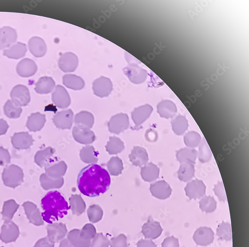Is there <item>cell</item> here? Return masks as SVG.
Masks as SVG:
<instances>
[{
    "label": "cell",
    "instance_id": "obj_1",
    "mask_svg": "<svg viewBox=\"0 0 249 247\" xmlns=\"http://www.w3.org/2000/svg\"><path fill=\"white\" fill-rule=\"evenodd\" d=\"M77 184L81 194L93 197L105 194L108 190L111 178L106 169L97 164L92 163L80 172Z\"/></svg>",
    "mask_w": 249,
    "mask_h": 247
},
{
    "label": "cell",
    "instance_id": "obj_2",
    "mask_svg": "<svg viewBox=\"0 0 249 247\" xmlns=\"http://www.w3.org/2000/svg\"><path fill=\"white\" fill-rule=\"evenodd\" d=\"M41 207L44 212L41 213L43 220L49 224L58 221L68 213L70 210L68 203L58 191L49 192L41 199Z\"/></svg>",
    "mask_w": 249,
    "mask_h": 247
},
{
    "label": "cell",
    "instance_id": "obj_3",
    "mask_svg": "<svg viewBox=\"0 0 249 247\" xmlns=\"http://www.w3.org/2000/svg\"><path fill=\"white\" fill-rule=\"evenodd\" d=\"M24 174L20 167L12 164L3 171L2 179L6 187L15 189L24 182Z\"/></svg>",
    "mask_w": 249,
    "mask_h": 247
},
{
    "label": "cell",
    "instance_id": "obj_4",
    "mask_svg": "<svg viewBox=\"0 0 249 247\" xmlns=\"http://www.w3.org/2000/svg\"><path fill=\"white\" fill-rule=\"evenodd\" d=\"M10 97L14 104L20 107L27 106L31 100L29 89L22 85H17L12 89Z\"/></svg>",
    "mask_w": 249,
    "mask_h": 247
},
{
    "label": "cell",
    "instance_id": "obj_5",
    "mask_svg": "<svg viewBox=\"0 0 249 247\" xmlns=\"http://www.w3.org/2000/svg\"><path fill=\"white\" fill-rule=\"evenodd\" d=\"M108 126L109 131L111 133L119 134L128 128L129 126L128 116L124 113L113 116L108 123Z\"/></svg>",
    "mask_w": 249,
    "mask_h": 247
},
{
    "label": "cell",
    "instance_id": "obj_6",
    "mask_svg": "<svg viewBox=\"0 0 249 247\" xmlns=\"http://www.w3.org/2000/svg\"><path fill=\"white\" fill-rule=\"evenodd\" d=\"M92 89L96 96L103 98L109 95L112 90L113 85L109 78L101 76L93 82Z\"/></svg>",
    "mask_w": 249,
    "mask_h": 247
},
{
    "label": "cell",
    "instance_id": "obj_7",
    "mask_svg": "<svg viewBox=\"0 0 249 247\" xmlns=\"http://www.w3.org/2000/svg\"><path fill=\"white\" fill-rule=\"evenodd\" d=\"M72 135L76 141L84 145L92 143L96 139L95 134L90 128L83 126H74Z\"/></svg>",
    "mask_w": 249,
    "mask_h": 247
},
{
    "label": "cell",
    "instance_id": "obj_8",
    "mask_svg": "<svg viewBox=\"0 0 249 247\" xmlns=\"http://www.w3.org/2000/svg\"><path fill=\"white\" fill-rule=\"evenodd\" d=\"M52 100L58 108L65 109L71 104V99L67 89L61 86H57L52 94Z\"/></svg>",
    "mask_w": 249,
    "mask_h": 247
},
{
    "label": "cell",
    "instance_id": "obj_9",
    "mask_svg": "<svg viewBox=\"0 0 249 247\" xmlns=\"http://www.w3.org/2000/svg\"><path fill=\"white\" fill-rule=\"evenodd\" d=\"M59 68L64 72L74 71L78 65V58L72 53H66L61 55L58 60Z\"/></svg>",
    "mask_w": 249,
    "mask_h": 247
},
{
    "label": "cell",
    "instance_id": "obj_10",
    "mask_svg": "<svg viewBox=\"0 0 249 247\" xmlns=\"http://www.w3.org/2000/svg\"><path fill=\"white\" fill-rule=\"evenodd\" d=\"M19 235L18 226L11 221L5 222L1 229L0 239L5 243L16 241Z\"/></svg>",
    "mask_w": 249,
    "mask_h": 247
},
{
    "label": "cell",
    "instance_id": "obj_11",
    "mask_svg": "<svg viewBox=\"0 0 249 247\" xmlns=\"http://www.w3.org/2000/svg\"><path fill=\"white\" fill-rule=\"evenodd\" d=\"M162 231L160 223L150 217L142 226V233L145 238L154 240L160 237Z\"/></svg>",
    "mask_w": 249,
    "mask_h": 247
},
{
    "label": "cell",
    "instance_id": "obj_12",
    "mask_svg": "<svg viewBox=\"0 0 249 247\" xmlns=\"http://www.w3.org/2000/svg\"><path fill=\"white\" fill-rule=\"evenodd\" d=\"M47 229L48 237L54 243L63 240L68 233L66 225L62 223L50 224Z\"/></svg>",
    "mask_w": 249,
    "mask_h": 247
},
{
    "label": "cell",
    "instance_id": "obj_13",
    "mask_svg": "<svg viewBox=\"0 0 249 247\" xmlns=\"http://www.w3.org/2000/svg\"><path fill=\"white\" fill-rule=\"evenodd\" d=\"M73 121V113L71 109L59 112L53 118L56 127L61 129H71Z\"/></svg>",
    "mask_w": 249,
    "mask_h": 247
},
{
    "label": "cell",
    "instance_id": "obj_14",
    "mask_svg": "<svg viewBox=\"0 0 249 247\" xmlns=\"http://www.w3.org/2000/svg\"><path fill=\"white\" fill-rule=\"evenodd\" d=\"M150 190L153 196L161 200L170 197L172 192L170 185L164 180L158 181L151 184Z\"/></svg>",
    "mask_w": 249,
    "mask_h": 247
},
{
    "label": "cell",
    "instance_id": "obj_15",
    "mask_svg": "<svg viewBox=\"0 0 249 247\" xmlns=\"http://www.w3.org/2000/svg\"><path fill=\"white\" fill-rule=\"evenodd\" d=\"M184 190L186 196L190 199H198L205 195L206 186L202 180L196 179L187 184Z\"/></svg>",
    "mask_w": 249,
    "mask_h": 247
},
{
    "label": "cell",
    "instance_id": "obj_16",
    "mask_svg": "<svg viewBox=\"0 0 249 247\" xmlns=\"http://www.w3.org/2000/svg\"><path fill=\"white\" fill-rule=\"evenodd\" d=\"M214 238L213 230L209 228L201 227L197 229L194 233L193 239L199 246H206L212 244Z\"/></svg>",
    "mask_w": 249,
    "mask_h": 247
},
{
    "label": "cell",
    "instance_id": "obj_17",
    "mask_svg": "<svg viewBox=\"0 0 249 247\" xmlns=\"http://www.w3.org/2000/svg\"><path fill=\"white\" fill-rule=\"evenodd\" d=\"M11 142L13 147L18 150H25L32 146L34 139L28 132L15 133L12 137Z\"/></svg>",
    "mask_w": 249,
    "mask_h": 247
},
{
    "label": "cell",
    "instance_id": "obj_18",
    "mask_svg": "<svg viewBox=\"0 0 249 247\" xmlns=\"http://www.w3.org/2000/svg\"><path fill=\"white\" fill-rule=\"evenodd\" d=\"M26 214L30 222L36 226L44 225V220L37 206L33 202L27 201L23 204Z\"/></svg>",
    "mask_w": 249,
    "mask_h": 247
},
{
    "label": "cell",
    "instance_id": "obj_19",
    "mask_svg": "<svg viewBox=\"0 0 249 247\" xmlns=\"http://www.w3.org/2000/svg\"><path fill=\"white\" fill-rule=\"evenodd\" d=\"M37 67L35 62L30 58H25L20 61L16 68L17 72L22 77H30L36 74Z\"/></svg>",
    "mask_w": 249,
    "mask_h": 247
},
{
    "label": "cell",
    "instance_id": "obj_20",
    "mask_svg": "<svg viewBox=\"0 0 249 247\" xmlns=\"http://www.w3.org/2000/svg\"><path fill=\"white\" fill-rule=\"evenodd\" d=\"M17 39L16 31L10 27L0 28V50L9 48Z\"/></svg>",
    "mask_w": 249,
    "mask_h": 247
},
{
    "label": "cell",
    "instance_id": "obj_21",
    "mask_svg": "<svg viewBox=\"0 0 249 247\" xmlns=\"http://www.w3.org/2000/svg\"><path fill=\"white\" fill-rule=\"evenodd\" d=\"M29 48L31 53L36 57L44 56L47 52L44 40L38 36L33 37L29 40Z\"/></svg>",
    "mask_w": 249,
    "mask_h": 247
},
{
    "label": "cell",
    "instance_id": "obj_22",
    "mask_svg": "<svg viewBox=\"0 0 249 247\" xmlns=\"http://www.w3.org/2000/svg\"><path fill=\"white\" fill-rule=\"evenodd\" d=\"M129 159L133 165L142 167L146 164L149 160L147 151L141 147H134L129 155Z\"/></svg>",
    "mask_w": 249,
    "mask_h": 247
},
{
    "label": "cell",
    "instance_id": "obj_23",
    "mask_svg": "<svg viewBox=\"0 0 249 247\" xmlns=\"http://www.w3.org/2000/svg\"><path fill=\"white\" fill-rule=\"evenodd\" d=\"M152 111L153 108L149 105L141 106L134 110L131 115L136 127L140 126L149 118Z\"/></svg>",
    "mask_w": 249,
    "mask_h": 247
},
{
    "label": "cell",
    "instance_id": "obj_24",
    "mask_svg": "<svg viewBox=\"0 0 249 247\" xmlns=\"http://www.w3.org/2000/svg\"><path fill=\"white\" fill-rule=\"evenodd\" d=\"M46 122V116L39 112L32 114L29 117L26 126L31 132L40 131L44 127Z\"/></svg>",
    "mask_w": 249,
    "mask_h": 247
},
{
    "label": "cell",
    "instance_id": "obj_25",
    "mask_svg": "<svg viewBox=\"0 0 249 247\" xmlns=\"http://www.w3.org/2000/svg\"><path fill=\"white\" fill-rule=\"evenodd\" d=\"M55 87V82L51 77L44 76L39 79L35 85V90L39 94L51 93Z\"/></svg>",
    "mask_w": 249,
    "mask_h": 247
},
{
    "label": "cell",
    "instance_id": "obj_26",
    "mask_svg": "<svg viewBox=\"0 0 249 247\" xmlns=\"http://www.w3.org/2000/svg\"><path fill=\"white\" fill-rule=\"evenodd\" d=\"M55 150L48 147L44 150L38 151L35 157V161L38 166L43 168L51 165L50 162Z\"/></svg>",
    "mask_w": 249,
    "mask_h": 247
},
{
    "label": "cell",
    "instance_id": "obj_27",
    "mask_svg": "<svg viewBox=\"0 0 249 247\" xmlns=\"http://www.w3.org/2000/svg\"><path fill=\"white\" fill-rule=\"evenodd\" d=\"M68 167L66 162L61 161L50 165L45 168L46 174L53 179H57L63 176L66 173Z\"/></svg>",
    "mask_w": 249,
    "mask_h": 247
},
{
    "label": "cell",
    "instance_id": "obj_28",
    "mask_svg": "<svg viewBox=\"0 0 249 247\" xmlns=\"http://www.w3.org/2000/svg\"><path fill=\"white\" fill-rule=\"evenodd\" d=\"M63 84L68 88L80 90L84 88L85 82L81 77L74 74H67L62 77Z\"/></svg>",
    "mask_w": 249,
    "mask_h": 247
},
{
    "label": "cell",
    "instance_id": "obj_29",
    "mask_svg": "<svg viewBox=\"0 0 249 247\" xmlns=\"http://www.w3.org/2000/svg\"><path fill=\"white\" fill-rule=\"evenodd\" d=\"M159 168L152 162L145 164L141 169V176L145 181H155L159 178Z\"/></svg>",
    "mask_w": 249,
    "mask_h": 247
},
{
    "label": "cell",
    "instance_id": "obj_30",
    "mask_svg": "<svg viewBox=\"0 0 249 247\" xmlns=\"http://www.w3.org/2000/svg\"><path fill=\"white\" fill-rule=\"evenodd\" d=\"M41 187L44 190L48 191L51 189H59L63 186L64 178L54 179L49 177L46 174L41 175L39 177Z\"/></svg>",
    "mask_w": 249,
    "mask_h": 247
},
{
    "label": "cell",
    "instance_id": "obj_31",
    "mask_svg": "<svg viewBox=\"0 0 249 247\" xmlns=\"http://www.w3.org/2000/svg\"><path fill=\"white\" fill-rule=\"evenodd\" d=\"M27 52V46L25 44L17 43L10 48L3 52V55L14 59H18L24 57Z\"/></svg>",
    "mask_w": 249,
    "mask_h": 247
},
{
    "label": "cell",
    "instance_id": "obj_32",
    "mask_svg": "<svg viewBox=\"0 0 249 247\" xmlns=\"http://www.w3.org/2000/svg\"><path fill=\"white\" fill-rule=\"evenodd\" d=\"M195 164L191 162H184L180 164L178 174L179 180L187 182L195 176Z\"/></svg>",
    "mask_w": 249,
    "mask_h": 247
},
{
    "label": "cell",
    "instance_id": "obj_33",
    "mask_svg": "<svg viewBox=\"0 0 249 247\" xmlns=\"http://www.w3.org/2000/svg\"><path fill=\"white\" fill-rule=\"evenodd\" d=\"M197 152L193 148H183L177 152V159L180 163L191 162L195 163L197 157Z\"/></svg>",
    "mask_w": 249,
    "mask_h": 247
},
{
    "label": "cell",
    "instance_id": "obj_34",
    "mask_svg": "<svg viewBox=\"0 0 249 247\" xmlns=\"http://www.w3.org/2000/svg\"><path fill=\"white\" fill-rule=\"evenodd\" d=\"M70 202L73 215L79 216L85 212L86 204L80 195H72L70 198Z\"/></svg>",
    "mask_w": 249,
    "mask_h": 247
},
{
    "label": "cell",
    "instance_id": "obj_35",
    "mask_svg": "<svg viewBox=\"0 0 249 247\" xmlns=\"http://www.w3.org/2000/svg\"><path fill=\"white\" fill-rule=\"evenodd\" d=\"M80 230L73 229L68 235V239L74 247H90L91 243L90 240H85L80 236Z\"/></svg>",
    "mask_w": 249,
    "mask_h": 247
},
{
    "label": "cell",
    "instance_id": "obj_36",
    "mask_svg": "<svg viewBox=\"0 0 249 247\" xmlns=\"http://www.w3.org/2000/svg\"><path fill=\"white\" fill-rule=\"evenodd\" d=\"M74 123L76 125L85 126L91 129L94 123L93 115L88 111H81L77 114L74 118Z\"/></svg>",
    "mask_w": 249,
    "mask_h": 247
},
{
    "label": "cell",
    "instance_id": "obj_37",
    "mask_svg": "<svg viewBox=\"0 0 249 247\" xmlns=\"http://www.w3.org/2000/svg\"><path fill=\"white\" fill-rule=\"evenodd\" d=\"M19 208V205L14 199H10L4 203L2 214L5 222L11 221Z\"/></svg>",
    "mask_w": 249,
    "mask_h": 247
},
{
    "label": "cell",
    "instance_id": "obj_38",
    "mask_svg": "<svg viewBox=\"0 0 249 247\" xmlns=\"http://www.w3.org/2000/svg\"><path fill=\"white\" fill-rule=\"evenodd\" d=\"M124 73L129 79L130 81L135 84L141 83L143 81L144 74L142 70L133 66L127 67L123 69Z\"/></svg>",
    "mask_w": 249,
    "mask_h": 247
},
{
    "label": "cell",
    "instance_id": "obj_39",
    "mask_svg": "<svg viewBox=\"0 0 249 247\" xmlns=\"http://www.w3.org/2000/svg\"><path fill=\"white\" fill-rule=\"evenodd\" d=\"M171 124L173 131L178 136L183 135L189 127L188 120L182 116H177L172 121Z\"/></svg>",
    "mask_w": 249,
    "mask_h": 247
},
{
    "label": "cell",
    "instance_id": "obj_40",
    "mask_svg": "<svg viewBox=\"0 0 249 247\" xmlns=\"http://www.w3.org/2000/svg\"><path fill=\"white\" fill-rule=\"evenodd\" d=\"M80 159L87 163H95L98 161L97 154L93 147L88 146L82 149L80 152Z\"/></svg>",
    "mask_w": 249,
    "mask_h": 247
},
{
    "label": "cell",
    "instance_id": "obj_41",
    "mask_svg": "<svg viewBox=\"0 0 249 247\" xmlns=\"http://www.w3.org/2000/svg\"><path fill=\"white\" fill-rule=\"evenodd\" d=\"M109 155H116L124 150V143L119 138L115 137H110L109 141L106 146Z\"/></svg>",
    "mask_w": 249,
    "mask_h": 247
},
{
    "label": "cell",
    "instance_id": "obj_42",
    "mask_svg": "<svg viewBox=\"0 0 249 247\" xmlns=\"http://www.w3.org/2000/svg\"><path fill=\"white\" fill-rule=\"evenodd\" d=\"M216 235L222 241L232 240V229L230 223L223 222L220 224L217 229Z\"/></svg>",
    "mask_w": 249,
    "mask_h": 247
},
{
    "label": "cell",
    "instance_id": "obj_43",
    "mask_svg": "<svg viewBox=\"0 0 249 247\" xmlns=\"http://www.w3.org/2000/svg\"><path fill=\"white\" fill-rule=\"evenodd\" d=\"M199 207L203 212L212 213L216 209L217 202L213 197L205 196L199 201Z\"/></svg>",
    "mask_w": 249,
    "mask_h": 247
},
{
    "label": "cell",
    "instance_id": "obj_44",
    "mask_svg": "<svg viewBox=\"0 0 249 247\" xmlns=\"http://www.w3.org/2000/svg\"><path fill=\"white\" fill-rule=\"evenodd\" d=\"M107 168L111 175L113 176L120 175L124 170L122 160L118 157L111 158L107 163Z\"/></svg>",
    "mask_w": 249,
    "mask_h": 247
},
{
    "label": "cell",
    "instance_id": "obj_45",
    "mask_svg": "<svg viewBox=\"0 0 249 247\" xmlns=\"http://www.w3.org/2000/svg\"><path fill=\"white\" fill-rule=\"evenodd\" d=\"M21 107L16 105L11 100H8L4 107L5 115L11 119H17L20 117L22 112Z\"/></svg>",
    "mask_w": 249,
    "mask_h": 247
},
{
    "label": "cell",
    "instance_id": "obj_46",
    "mask_svg": "<svg viewBox=\"0 0 249 247\" xmlns=\"http://www.w3.org/2000/svg\"><path fill=\"white\" fill-rule=\"evenodd\" d=\"M176 112L175 106L170 102L162 103L158 107V112L160 117L166 119L173 118Z\"/></svg>",
    "mask_w": 249,
    "mask_h": 247
},
{
    "label": "cell",
    "instance_id": "obj_47",
    "mask_svg": "<svg viewBox=\"0 0 249 247\" xmlns=\"http://www.w3.org/2000/svg\"><path fill=\"white\" fill-rule=\"evenodd\" d=\"M201 141L200 135L196 132L191 131L184 137L185 145L189 148H194L200 145Z\"/></svg>",
    "mask_w": 249,
    "mask_h": 247
},
{
    "label": "cell",
    "instance_id": "obj_48",
    "mask_svg": "<svg viewBox=\"0 0 249 247\" xmlns=\"http://www.w3.org/2000/svg\"><path fill=\"white\" fill-rule=\"evenodd\" d=\"M212 157L210 148L204 139L200 142L199 147L198 159L202 163L209 161Z\"/></svg>",
    "mask_w": 249,
    "mask_h": 247
},
{
    "label": "cell",
    "instance_id": "obj_49",
    "mask_svg": "<svg viewBox=\"0 0 249 247\" xmlns=\"http://www.w3.org/2000/svg\"><path fill=\"white\" fill-rule=\"evenodd\" d=\"M88 215L89 221L93 223H95L102 219L103 212L99 205L94 204L90 206L88 209Z\"/></svg>",
    "mask_w": 249,
    "mask_h": 247
},
{
    "label": "cell",
    "instance_id": "obj_50",
    "mask_svg": "<svg viewBox=\"0 0 249 247\" xmlns=\"http://www.w3.org/2000/svg\"><path fill=\"white\" fill-rule=\"evenodd\" d=\"M96 234L95 226L92 224H87L80 232V236L85 240H91Z\"/></svg>",
    "mask_w": 249,
    "mask_h": 247
},
{
    "label": "cell",
    "instance_id": "obj_51",
    "mask_svg": "<svg viewBox=\"0 0 249 247\" xmlns=\"http://www.w3.org/2000/svg\"><path fill=\"white\" fill-rule=\"evenodd\" d=\"M110 241L102 233H97L91 243V247H109Z\"/></svg>",
    "mask_w": 249,
    "mask_h": 247
},
{
    "label": "cell",
    "instance_id": "obj_52",
    "mask_svg": "<svg viewBox=\"0 0 249 247\" xmlns=\"http://www.w3.org/2000/svg\"><path fill=\"white\" fill-rule=\"evenodd\" d=\"M111 247H129L125 235L121 234L116 237L111 238L110 241Z\"/></svg>",
    "mask_w": 249,
    "mask_h": 247
},
{
    "label": "cell",
    "instance_id": "obj_53",
    "mask_svg": "<svg viewBox=\"0 0 249 247\" xmlns=\"http://www.w3.org/2000/svg\"><path fill=\"white\" fill-rule=\"evenodd\" d=\"M213 191L220 201L225 202L227 200L224 185L222 182H218L214 185Z\"/></svg>",
    "mask_w": 249,
    "mask_h": 247
},
{
    "label": "cell",
    "instance_id": "obj_54",
    "mask_svg": "<svg viewBox=\"0 0 249 247\" xmlns=\"http://www.w3.org/2000/svg\"><path fill=\"white\" fill-rule=\"evenodd\" d=\"M11 156L8 150L0 147V166L8 165L11 161Z\"/></svg>",
    "mask_w": 249,
    "mask_h": 247
},
{
    "label": "cell",
    "instance_id": "obj_55",
    "mask_svg": "<svg viewBox=\"0 0 249 247\" xmlns=\"http://www.w3.org/2000/svg\"><path fill=\"white\" fill-rule=\"evenodd\" d=\"M179 244L178 238L174 236L166 238L161 244V247H179Z\"/></svg>",
    "mask_w": 249,
    "mask_h": 247
},
{
    "label": "cell",
    "instance_id": "obj_56",
    "mask_svg": "<svg viewBox=\"0 0 249 247\" xmlns=\"http://www.w3.org/2000/svg\"><path fill=\"white\" fill-rule=\"evenodd\" d=\"M54 243L52 242L48 237L41 238L37 241L34 247H54Z\"/></svg>",
    "mask_w": 249,
    "mask_h": 247
},
{
    "label": "cell",
    "instance_id": "obj_57",
    "mask_svg": "<svg viewBox=\"0 0 249 247\" xmlns=\"http://www.w3.org/2000/svg\"><path fill=\"white\" fill-rule=\"evenodd\" d=\"M137 247H157L156 244L151 240L141 239L137 244Z\"/></svg>",
    "mask_w": 249,
    "mask_h": 247
},
{
    "label": "cell",
    "instance_id": "obj_58",
    "mask_svg": "<svg viewBox=\"0 0 249 247\" xmlns=\"http://www.w3.org/2000/svg\"><path fill=\"white\" fill-rule=\"evenodd\" d=\"M9 129L7 122L3 119H0V135H5Z\"/></svg>",
    "mask_w": 249,
    "mask_h": 247
},
{
    "label": "cell",
    "instance_id": "obj_59",
    "mask_svg": "<svg viewBox=\"0 0 249 247\" xmlns=\"http://www.w3.org/2000/svg\"><path fill=\"white\" fill-rule=\"evenodd\" d=\"M146 137L147 141H156L158 139V134L154 130H149L147 131Z\"/></svg>",
    "mask_w": 249,
    "mask_h": 247
},
{
    "label": "cell",
    "instance_id": "obj_60",
    "mask_svg": "<svg viewBox=\"0 0 249 247\" xmlns=\"http://www.w3.org/2000/svg\"><path fill=\"white\" fill-rule=\"evenodd\" d=\"M59 247H74L67 239L62 240Z\"/></svg>",
    "mask_w": 249,
    "mask_h": 247
},
{
    "label": "cell",
    "instance_id": "obj_61",
    "mask_svg": "<svg viewBox=\"0 0 249 247\" xmlns=\"http://www.w3.org/2000/svg\"></svg>",
    "mask_w": 249,
    "mask_h": 247
}]
</instances>
